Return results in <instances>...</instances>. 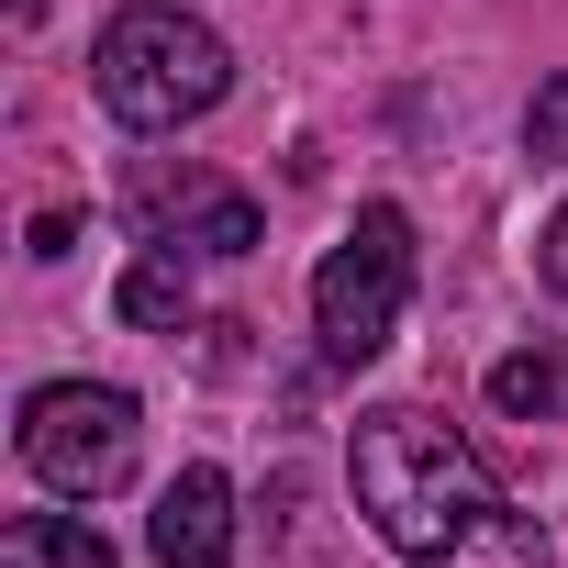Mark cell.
<instances>
[{
  "mask_svg": "<svg viewBox=\"0 0 568 568\" xmlns=\"http://www.w3.org/2000/svg\"><path fill=\"white\" fill-rule=\"evenodd\" d=\"M346 479H357V513H368L402 557H435L479 501H501L490 468H479V446H468L457 424L413 413V402L357 413V435H346Z\"/></svg>",
  "mask_w": 568,
  "mask_h": 568,
  "instance_id": "obj_1",
  "label": "cell"
},
{
  "mask_svg": "<svg viewBox=\"0 0 568 568\" xmlns=\"http://www.w3.org/2000/svg\"><path fill=\"white\" fill-rule=\"evenodd\" d=\"M90 90H101L112 123H134V134H179V123H201V112L234 90V57H223L212 23L168 12V0H134V12H112L101 45H90Z\"/></svg>",
  "mask_w": 568,
  "mask_h": 568,
  "instance_id": "obj_2",
  "label": "cell"
},
{
  "mask_svg": "<svg viewBox=\"0 0 568 568\" xmlns=\"http://www.w3.org/2000/svg\"><path fill=\"white\" fill-rule=\"evenodd\" d=\"M402 302H413V212L402 201H368L346 223V245L313 267V335L335 368H368L390 335H402Z\"/></svg>",
  "mask_w": 568,
  "mask_h": 568,
  "instance_id": "obj_3",
  "label": "cell"
},
{
  "mask_svg": "<svg viewBox=\"0 0 568 568\" xmlns=\"http://www.w3.org/2000/svg\"><path fill=\"white\" fill-rule=\"evenodd\" d=\"M134 402L112 390V379H45L34 402H23V468L45 479V490H68V501H101V490H123L134 479Z\"/></svg>",
  "mask_w": 568,
  "mask_h": 568,
  "instance_id": "obj_4",
  "label": "cell"
},
{
  "mask_svg": "<svg viewBox=\"0 0 568 568\" xmlns=\"http://www.w3.org/2000/svg\"><path fill=\"white\" fill-rule=\"evenodd\" d=\"M123 212H134V234L145 245H168V256H256V201L223 179V168H168V156H145L134 168V190H123Z\"/></svg>",
  "mask_w": 568,
  "mask_h": 568,
  "instance_id": "obj_5",
  "label": "cell"
},
{
  "mask_svg": "<svg viewBox=\"0 0 568 568\" xmlns=\"http://www.w3.org/2000/svg\"><path fill=\"white\" fill-rule=\"evenodd\" d=\"M156 568H234V479L223 468H179L145 513Z\"/></svg>",
  "mask_w": 568,
  "mask_h": 568,
  "instance_id": "obj_6",
  "label": "cell"
},
{
  "mask_svg": "<svg viewBox=\"0 0 568 568\" xmlns=\"http://www.w3.org/2000/svg\"><path fill=\"white\" fill-rule=\"evenodd\" d=\"M413 568H546V535H535V513H513V501H479L435 557H413Z\"/></svg>",
  "mask_w": 568,
  "mask_h": 568,
  "instance_id": "obj_7",
  "label": "cell"
},
{
  "mask_svg": "<svg viewBox=\"0 0 568 568\" xmlns=\"http://www.w3.org/2000/svg\"><path fill=\"white\" fill-rule=\"evenodd\" d=\"M0 568H112V546L79 513H23V524H0Z\"/></svg>",
  "mask_w": 568,
  "mask_h": 568,
  "instance_id": "obj_8",
  "label": "cell"
},
{
  "mask_svg": "<svg viewBox=\"0 0 568 568\" xmlns=\"http://www.w3.org/2000/svg\"><path fill=\"white\" fill-rule=\"evenodd\" d=\"M490 402H501L513 424H557V413H568V357H546V346H535V357H501V368H490Z\"/></svg>",
  "mask_w": 568,
  "mask_h": 568,
  "instance_id": "obj_9",
  "label": "cell"
},
{
  "mask_svg": "<svg viewBox=\"0 0 568 568\" xmlns=\"http://www.w3.org/2000/svg\"><path fill=\"white\" fill-rule=\"evenodd\" d=\"M123 324H190V267H179L168 245H145V256L123 267Z\"/></svg>",
  "mask_w": 568,
  "mask_h": 568,
  "instance_id": "obj_10",
  "label": "cell"
},
{
  "mask_svg": "<svg viewBox=\"0 0 568 568\" xmlns=\"http://www.w3.org/2000/svg\"><path fill=\"white\" fill-rule=\"evenodd\" d=\"M524 145H535V156H568V79H546V90H535V112H524Z\"/></svg>",
  "mask_w": 568,
  "mask_h": 568,
  "instance_id": "obj_11",
  "label": "cell"
},
{
  "mask_svg": "<svg viewBox=\"0 0 568 568\" xmlns=\"http://www.w3.org/2000/svg\"><path fill=\"white\" fill-rule=\"evenodd\" d=\"M535 256H546V291H557V302H568V201H557V212H546V245H535Z\"/></svg>",
  "mask_w": 568,
  "mask_h": 568,
  "instance_id": "obj_12",
  "label": "cell"
}]
</instances>
